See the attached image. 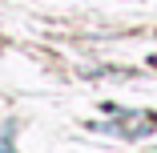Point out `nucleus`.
<instances>
[{"label": "nucleus", "instance_id": "nucleus-1", "mask_svg": "<svg viewBox=\"0 0 157 153\" xmlns=\"http://www.w3.org/2000/svg\"><path fill=\"white\" fill-rule=\"evenodd\" d=\"M12 133H16V125H4V137H0V153H12Z\"/></svg>", "mask_w": 157, "mask_h": 153}]
</instances>
